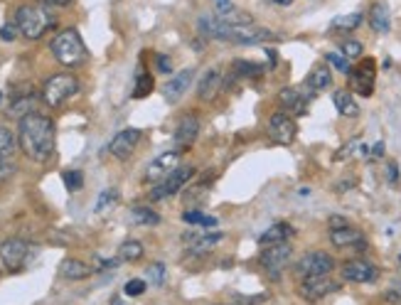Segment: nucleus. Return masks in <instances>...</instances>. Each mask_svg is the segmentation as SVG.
<instances>
[{"instance_id": "f257e3e1", "label": "nucleus", "mask_w": 401, "mask_h": 305, "mask_svg": "<svg viewBox=\"0 0 401 305\" xmlns=\"http://www.w3.org/2000/svg\"><path fill=\"white\" fill-rule=\"evenodd\" d=\"M17 143L35 163H47L55 155V123L42 114H28L17 125Z\"/></svg>"}, {"instance_id": "f03ea898", "label": "nucleus", "mask_w": 401, "mask_h": 305, "mask_svg": "<svg viewBox=\"0 0 401 305\" xmlns=\"http://www.w3.org/2000/svg\"><path fill=\"white\" fill-rule=\"evenodd\" d=\"M197 30L207 40H219V42L234 44H261L276 40V35L271 30L259 28L254 22H227L219 15H202L197 20Z\"/></svg>"}, {"instance_id": "7ed1b4c3", "label": "nucleus", "mask_w": 401, "mask_h": 305, "mask_svg": "<svg viewBox=\"0 0 401 305\" xmlns=\"http://www.w3.org/2000/svg\"><path fill=\"white\" fill-rule=\"evenodd\" d=\"M49 49H52V55H55V60L60 62L62 67H82L89 57L82 35L71 28H67V30H62L60 35H55L52 42H49Z\"/></svg>"}, {"instance_id": "20e7f679", "label": "nucleus", "mask_w": 401, "mask_h": 305, "mask_svg": "<svg viewBox=\"0 0 401 305\" xmlns=\"http://www.w3.org/2000/svg\"><path fill=\"white\" fill-rule=\"evenodd\" d=\"M15 25L25 40H40L55 25V17L44 6H20L15 10Z\"/></svg>"}, {"instance_id": "39448f33", "label": "nucleus", "mask_w": 401, "mask_h": 305, "mask_svg": "<svg viewBox=\"0 0 401 305\" xmlns=\"http://www.w3.org/2000/svg\"><path fill=\"white\" fill-rule=\"evenodd\" d=\"M76 92H79V79H76L74 74L62 71V74H52L47 82H44L42 101L47 106H52V109H60V106H65Z\"/></svg>"}, {"instance_id": "423d86ee", "label": "nucleus", "mask_w": 401, "mask_h": 305, "mask_svg": "<svg viewBox=\"0 0 401 305\" xmlns=\"http://www.w3.org/2000/svg\"><path fill=\"white\" fill-rule=\"evenodd\" d=\"M291 256H293V246L288 244V241H283V244L264 246L259 261H261V266L271 273L273 278H278L283 271H286L288 263H291Z\"/></svg>"}, {"instance_id": "0eeeda50", "label": "nucleus", "mask_w": 401, "mask_h": 305, "mask_svg": "<svg viewBox=\"0 0 401 305\" xmlns=\"http://www.w3.org/2000/svg\"><path fill=\"white\" fill-rule=\"evenodd\" d=\"M332 268H335V261H332V256H327L325 251H310V254L298 259V263H296V276L303 281V278L325 276Z\"/></svg>"}, {"instance_id": "6e6552de", "label": "nucleus", "mask_w": 401, "mask_h": 305, "mask_svg": "<svg viewBox=\"0 0 401 305\" xmlns=\"http://www.w3.org/2000/svg\"><path fill=\"white\" fill-rule=\"evenodd\" d=\"M195 175V170L192 168H187V165H182V168H178L175 173H170L165 180H160V182H155V187L151 190V200L153 202H160V200H165V197H173V195H178L180 190H182L187 182H190V177Z\"/></svg>"}, {"instance_id": "1a4fd4ad", "label": "nucleus", "mask_w": 401, "mask_h": 305, "mask_svg": "<svg viewBox=\"0 0 401 305\" xmlns=\"http://www.w3.org/2000/svg\"><path fill=\"white\" fill-rule=\"evenodd\" d=\"M30 259V244L22 239H6L0 244V261L8 271H22L28 266Z\"/></svg>"}, {"instance_id": "9d476101", "label": "nucleus", "mask_w": 401, "mask_h": 305, "mask_svg": "<svg viewBox=\"0 0 401 305\" xmlns=\"http://www.w3.org/2000/svg\"><path fill=\"white\" fill-rule=\"evenodd\" d=\"M347 74H350V87H352L359 96H372L374 76H377V64H374V60H369L367 57V60L359 62V67L350 69Z\"/></svg>"}, {"instance_id": "9b49d317", "label": "nucleus", "mask_w": 401, "mask_h": 305, "mask_svg": "<svg viewBox=\"0 0 401 305\" xmlns=\"http://www.w3.org/2000/svg\"><path fill=\"white\" fill-rule=\"evenodd\" d=\"M180 168V150H168V152H160L157 158H153L146 168V180L148 182H160L165 180L170 173Z\"/></svg>"}, {"instance_id": "f8f14e48", "label": "nucleus", "mask_w": 401, "mask_h": 305, "mask_svg": "<svg viewBox=\"0 0 401 305\" xmlns=\"http://www.w3.org/2000/svg\"><path fill=\"white\" fill-rule=\"evenodd\" d=\"M268 131H271V138L276 143H281V146H291V143L296 141L298 128H296V121H293L291 114H286V111H276V114L271 116V121H268Z\"/></svg>"}, {"instance_id": "ddd939ff", "label": "nucleus", "mask_w": 401, "mask_h": 305, "mask_svg": "<svg viewBox=\"0 0 401 305\" xmlns=\"http://www.w3.org/2000/svg\"><path fill=\"white\" fill-rule=\"evenodd\" d=\"M335 290H340V284L332 281L327 273L325 276H313L300 281V295H303L305 300H320L325 298V295L335 293Z\"/></svg>"}, {"instance_id": "4468645a", "label": "nucleus", "mask_w": 401, "mask_h": 305, "mask_svg": "<svg viewBox=\"0 0 401 305\" xmlns=\"http://www.w3.org/2000/svg\"><path fill=\"white\" fill-rule=\"evenodd\" d=\"M342 278L350 281V284H374L379 278V268L372 266L364 259H352L342 266Z\"/></svg>"}, {"instance_id": "2eb2a0df", "label": "nucleus", "mask_w": 401, "mask_h": 305, "mask_svg": "<svg viewBox=\"0 0 401 305\" xmlns=\"http://www.w3.org/2000/svg\"><path fill=\"white\" fill-rule=\"evenodd\" d=\"M141 136L143 133L138 131V128H126V131L116 133L114 141L109 143V150L114 158L119 160H128L133 152H136L138 143H141Z\"/></svg>"}, {"instance_id": "dca6fc26", "label": "nucleus", "mask_w": 401, "mask_h": 305, "mask_svg": "<svg viewBox=\"0 0 401 305\" xmlns=\"http://www.w3.org/2000/svg\"><path fill=\"white\" fill-rule=\"evenodd\" d=\"M278 101H281L283 111L291 116H303L308 111V96L303 94V89L298 87H286L278 92Z\"/></svg>"}, {"instance_id": "f3484780", "label": "nucleus", "mask_w": 401, "mask_h": 305, "mask_svg": "<svg viewBox=\"0 0 401 305\" xmlns=\"http://www.w3.org/2000/svg\"><path fill=\"white\" fill-rule=\"evenodd\" d=\"M330 241L337 249H364L367 246V239L359 229H352L350 224L340 229H330Z\"/></svg>"}, {"instance_id": "a211bd4d", "label": "nucleus", "mask_w": 401, "mask_h": 305, "mask_svg": "<svg viewBox=\"0 0 401 305\" xmlns=\"http://www.w3.org/2000/svg\"><path fill=\"white\" fill-rule=\"evenodd\" d=\"M224 239L222 232H207V234H200V232H190V234L182 236V244L192 251V254H207L210 249L219 244Z\"/></svg>"}, {"instance_id": "6ab92c4d", "label": "nucleus", "mask_w": 401, "mask_h": 305, "mask_svg": "<svg viewBox=\"0 0 401 305\" xmlns=\"http://www.w3.org/2000/svg\"><path fill=\"white\" fill-rule=\"evenodd\" d=\"M192 76H195V71H192V69H182V71H178L173 79H168V84L163 87L165 101H170V104H178L180 98L185 96V92L190 89Z\"/></svg>"}, {"instance_id": "aec40b11", "label": "nucleus", "mask_w": 401, "mask_h": 305, "mask_svg": "<svg viewBox=\"0 0 401 305\" xmlns=\"http://www.w3.org/2000/svg\"><path fill=\"white\" fill-rule=\"evenodd\" d=\"M197 136H200V121H197V116L195 114L182 116V121L175 128V146L190 148L197 141Z\"/></svg>"}, {"instance_id": "412c9836", "label": "nucleus", "mask_w": 401, "mask_h": 305, "mask_svg": "<svg viewBox=\"0 0 401 305\" xmlns=\"http://www.w3.org/2000/svg\"><path fill=\"white\" fill-rule=\"evenodd\" d=\"M332 84V71H330V64H315L310 69V74L305 76V89L310 94H318V92H325L327 87Z\"/></svg>"}, {"instance_id": "4be33fe9", "label": "nucleus", "mask_w": 401, "mask_h": 305, "mask_svg": "<svg viewBox=\"0 0 401 305\" xmlns=\"http://www.w3.org/2000/svg\"><path fill=\"white\" fill-rule=\"evenodd\" d=\"M219 87H222V71L217 67H212L202 74L200 79V87H197V94H200L202 101H212V98L217 96Z\"/></svg>"}, {"instance_id": "5701e85b", "label": "nucleus", "mask_w": 401, "mask_h": 305, "mask_svg": "<svg viewBox=\"0 0 401 305\" xmlns=\"http://www.w3.org/2000/svg\"><path fill=\"white\" fill-rule=\"evenodd\" d=\"M369 28L379 35L389 33L391 12H389V8H386V3H374L372 6V10H369Z\"/></svg>"}, {"instance_id": "b1692460", "label": "nucleus", "mask_w": 401, "mask_h": 305, "mask_svg": "<svg viewBox=\"0 0 401 305\" xmlns=\"http://www.w3.org/2000/svg\"><path fill=\"white\" fill-rule=\"evenodd\" d=\"M293 236V227L286 222H278L273 224V227H268L264 232V234L259 236V244L261 246H273V244H283V241H288Z\"/></svg>"}, {"instance_id": "393cba45", "label": "nucleus", "mask_w": 401, "mask_h": 305, "mask_svg": "<svg viewBox=\"0 0 401 305\" xmlns=\"http://www.w3.org/2000/svg\"><path fill=\"white\" fill-rule=\"evenodd\" d=\"M94 273L92 266H87L84 261H76V259H65L60 263V276L67 281H84Z\"/></svg>"}, {"instance_id": "a878e982", "label": "nucleus", "mask_w": 401, "mask_h": 305, "mask_svg": "<svg viewBox=\"0 0 401 305\" xmlns=\"http://www.w3.org/2000/svg\"><path fill=\"white\" fill-rule=\"evenodd\" d=\"M332 104H335L337 114L347 116V119H352V116L359 114V106H357V101H355V96L350 92H345V89L335 92V96H332Z\"/></svg>"}, {"instance_id": "bb28decb", "label": "nucleus", "mask_w": 401, "mask_h": 305, "mask_svg": "<svg viewBox=\"0 0 401 305\" xmlns=\"http://www.w3.org/2000/svg\"><path fill=\"white\" fill-rule=\"evenodd\" d=\"M35 114V94H20V96H12L10 109H8V116H15V119H22V116Z\"/></svg>"}, {"instance_id": "cd10ccee", "label": "nucleus", "mask_w": 401, "mask_h": 305, "mask_svg": "<svg viewBox=\"0 0 401 305\" xmlns=\"http://www.w3.org/2000/svg\"><path fill=\"white\" fill-rule=\"evenodd\" d=\"M266 67L261 64H254V62L249 60H237L232 64V76L234 79H259L261 74H264Z\"/></svg>"}, {"instance_id": "c85d7f7f", "label": "nucleus", "mask_w": 401, "mask_h": 305, "mask_svg": "<svg viewBox=\"0 0 401 305\" xmlns=\"http://www.w3.org/2000/svg\"><path fill=\"white\" fill-rule=\"evenodd\" d=\"M362 25V12H350V15H340L330 22L332 33H352Z\"/></svg>"}, {"instance_id": "c756f323", "label": "nucleus", "mask_w": 401, "mask_h": 305, "mask_svg": "<svg viewBox=\"0 0 401 305\" xmlns=\"http://www.w3.org/2000/svg\"><path fill=\"white\" fill-rule=\"evenodd\" d=\"M128 217L130 224H138V227H155V224H160V214L153 212L151 207H133Z\"/></svg>"}, {"instance_id": "7c9ffc66", "label": "nucleus", "mask_w": 401, "mask_h": 305, "mask_svg": "<svg viewBox=\"0 0 401 305\" xmlns=\"http://www.w3.org/2000/svg\"><path fill=\"white\" fill-rule=\"evenodd\" d=\"M141 256H143V244L136 239L123 241V244L119 246V251H116V259H119V261H138Z\"/></svg>"}, {"instance_id": "2f4dec72", "label": "nucleus", "mask_w": 401, "mask_h": 305, "mask_svg": "<svg viewBox=\"0 0 401 305\" xmlns=\"http://www.w3.org/2000/svg\"><path fill=\"white\" fill-rule=\"evenodd\" d=\"M182 222L185 224H195V227H217V217H212V214H205L200 209H187L182 214Z\"/></svg>"}, {"instance_id": "473e14b6", "label": "nucleus", "mask_w": 401, "mask_h": 305, "mask_svg": "<svg viewBox=\"0 0 401 305\" xmlns=\"http://www.w3.org/2000/svg\"><path fill=\"white\" fill-rule=\"evenodd\" d=\"M15 146H17V138L12 136L10 128L0 125V158H12Z\"/></svg>"}, {"instance_id": "72a5a7b5", "label": "nucleus", "mask_w": 401, "mask_h": 305, "mask_svg": "<svg viewBox=\"0 0 401 305\" xmlns=\"http://www.w3.org/2000/svg\"><path fill=\"white\" fill-rule=\"evenodd\" d=\"M153 76L148 74V71H141V74L136 76V87H133V98H146L148 94L153 92Z\"/></svg>"}, {"instance_id": "f704fd0d", "label": "nucleus", "mask_w": 401, "mask_h": 305, "mask_svg": "<svg viewBox=\"0 0 401 305\" xmlns=\"http://www.w3.org/2000/svg\"><path fill=\"white\" fill-rule=\"evenodd\" d=\"M165 276H168V268H165V263H151V266L146 268V284L151 286H163L165 284Z\"/></svg>"}, {"instance_id": "c9c22d12", "label": "nucleus", "mask_w": 401, "mask_h": 305, "mask_svg": "<svg viewBox=\"0 0 401 305\" xmlns=\"http://www.w3.org/2000/svg\"><path fill=\"white\" fill-rule=\"evenodd\" d=\"M62 180H65V187L69 192H79L84 187V175L79 170H67L62 173Z\"/></svg>"}, {"instance_id": "e433bc0d", "label": "nucleus", "mask_w": 401, "mask_h": 305, "mask_svg": "<svg viewBox=\"0 0 401 305\" xmlns=\"http://www.w3.org/2000/svg\"><path fill=\"white\" fill-rule=\"evenodd\" d=\"M116 200H119V192H116V190H103L101 195H99L96 204H94V212H96V214H101L106 207H114V204H116Z\"/></svg>"}, {"instance_id": "4c0bfd02", "label": "nucleus", "mask_w": 401, "mask_h": 305, "mask_svg": "<svg viewBox=\"0 0 401 305\" xmlns=\"http://www.w3.org/2000/svg\"><path fill=\"white\" fill-rule=\"evenodd\" d=\"M325 60H327V64H332L337 71H345V74H347L350 69H352V67H350V60H347V57L342 55V52H327Z\"/></svg>"}, {"instance_id": "58836bf2", "label": "nucleus", "mask_w": 401, "mask_h": 305, "mask_svg": "<svg viewBox=\"0 0 401 305\" xmlns=\"http://www.w3.org/2000/svg\"><path fill=\"white\" fill-rule=\"evenodd\" d=\"M340 52L347 60H357V57L362 55V42H357V40H345V42L340 44Z\"/></svg>"}, {"instance_id": "ea45409f", "label": "nucleus", "mask_w": 401, "mask_h": 305, "mask_svg": "<svg viewBox=\"0 0 401 305\" xmlns=\"http://www.w3.org/2000/svg\"><path fill=\"white\" fill-rule=\"evenodd\" d=\"M15 173H17L15 160H12V158H0V185L10 180V177H12Z\"/></svg>"}, {"instance_id": "a19ab883", "label": "nucleus", "mask_w": 401, "mask_h": 305, "mask_svg": "<svg viewBox=\"0 0 401 305\" xmlns=\"http://www.w3.org/2000/svg\"><path fill=\"white\" fill-rule=\"evenodd\" d=\"M123 293L128 295V298H138V295L146 293V281H141V278H133V281H128V284L123 286Z\"/></svg>"}, {"instance_id": "79ce46f5", "label": "nucleus", "mask_w": 401, "mask_h": 305, "mask_svg": "<svg viewBox=\"0 0 401 305\" xmlns=\"http://www.w3.org/2000/svg\"><path fill=\"white\" fill-rule=\"evenodd\" d=\"M17 33H20V30H17L15 22H10V25H3V28H0V40H6V42H12V40L17 37Z\"/></svg>"}, {"instance_id": "37998d69", "label": "nucleus", "mask_w": 401, "mask_h": 305, "mask_svg": "<svg viewBox=\"0 0 401 305\" xmlns=\"http://www.w3.org/2000/svg\"><path fill=\"white\" fill-rule=\"evenodd\" d=\"M212 6H214L217 15H224V12L234 10V3H232V0H212Z\"/></svg>"}, {"instance_id": "c03bdc74", "label": "nucleus", "mask_w": 401, "mask_h": 305, "mask_svg": "<svg viewBox=\"0 0 401 305\" xmlns=\"http://www.w3.org/2000/svg\"><path fill=\"white\" fill-rule=\"evenodd\" d=\"M155 64H157V71H163V74H170V69H173V64H170V60L165 55H157Z\"/></svg>"}, {"instance_id": "a18cd8bd", "label": "nucleus", "mask_w": 401, "mask_h": 305, "mask_svg": "<svg viewBox=\"0 0 401 305\" xmlns=\"http://www.w3.org/2000/svg\"><path fill=\"white\" fill-rule=\"evenodd\" d=\"M44 6H52V8H67L71 6V0H42Z\"/></svg>"}, {"instance_id": "49530a36", "label": "nucleus", "mask_w": 401, "mask_h": 305, "mask_svg": "<svg viewBox=\"0 0 401 305\" xmlns=\"http://www.w3.org/2000/svg\"><path fill=\"white\" fill-rule=\"evenodd\" d=\"M389 182H399V168H396V163H389Z\"/></svg>"}, {"instance_id": "de8ad7c7", "label": "nucleus", "mask_w": 401, "mask_h": 305, "mask_svg": "<svg viewBox=\"0 0 401 305\" xmlns=\"http://www.w3.org/2000/svg\"><path fill=\"white\" fill-rule=\"evenodd\" d=\"M340 227H347V222L342 217H332L330 219V229H340Z\"/></svg>"}, {"instance_id": "09e8293b", "label": "nucleus", "mask_w": 401, "mask_h": 305, "mask_svg": "<svg viewBox=\"0 0 401 305\" xmlns=\"http://www.w3.org/2000/svg\"><path fill=\"white\" fill-rule=\"evenodd\" d=\"M268 3H273V6H281V8H288V6H293L296 0H268Z\"/></svg>"}, {"instance_id": "8fccbe9b", "label": "nucleus", "mask_w": 401, "mask_h": 305, "mask_svg": "<svg viewBox=\"0 0 401 305\" xmlns=\"http://www.w3.org/2000/svg\"><path fill=\"white\" fill-rule=\"evenodd\" d=\"M374 155H377V158H379V155H382V152H384V146H382V143H377V146H374Z\"/></svg>"}, {"instance_id": "3c124183", "label": "nucleus", "mask_w": 401, "mask_h": 305, "mask_svg": "<svg viewBox=\"0 0 401 305\" xmlns=\"http://www.w3.org/2000/svg\"><path fill=\"white\" fill-rule=\"evenodd\" d=\"M0 104H3V94H0Z\"/></svg>"}, {"instance_id": "603ef678", "label": "nucleus", "mask_w": 401, "mask_h": 305, "mask_svg": "<svg viewBox=\"0 0 401 305\" xmlns=\"http://www.w3.org/2000/svg\"><path fill=\"white\" fill-rule=\"evenodd\" d=\"M399 263H401V254H399Z\"/></svg>"}]
</instances>
